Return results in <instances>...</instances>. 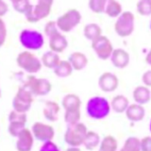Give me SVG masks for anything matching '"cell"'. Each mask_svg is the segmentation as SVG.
<instances>
[{
    "label": "cell",
    "mask_w": 151,
    "mask_h": 151,
    "mask_svg": "<svg viewBox=\"0 0 151 151\" xmlns=\"http://www.w3.org/2000/svg\"><path fill=\"white\" fill-rule=\"evenodd\" d=\"M145 63L151 66V49L148 51V53L145 56Z\"/></svg>",
    "instance_id": "ab89813d"
},
{
    "label": "cell",
    "mask_w": 151,
    "mask_h": 151,
    "mask_svg": "<svg viewBox=\"0 0 151 151\" xmlns=\"http://www.w3.org/2000/svg\"><path fill=\"white\" fill-rule=\"evenodd\" d=\"M16 1H18V0H11V2H12V3H13V2H16Z\"/></svg>",
    "instance_id": "b9f144b4"
},
{
    "label": "cell",
    "mask_w": 151,
    "mask_h": 151,
    "mask_svg": "<svg viewBox=\"0 0 151 151\" xmlns=\"http://www.w3.org/2000/svg\"><path fill=\"white\" fill-rule=\"evenodd\" d=\"M61 106L64 109V111L79 110L81 107V100L77 94L68 93L63 96V101H61Z\"/></svg>",
    "instance_id": "ffe728a7"
},
{
    "label": "cell",
    "mask_w": 151,
    "mask_h": 151,
    "mask_svg": "<svg viewBox=\"0 0 151 151\" xmlns=\"http://www.w3.org/2000/svg\"><path fill=\"white\" fill-rule=\"evenodd\" d=\"M31 131L36 140L44 142V143L52 141L55 136V130L53 127L42 122H35L32 125Z\"/></svg>",
    "instance_id": "8fae6325"
},
{
    "label": "cell",
    "mask_w": 151,
    "mask_h": 151,
    "mask_svg": "<svg viewBox=\"0 0 151 151\" xmlns=\"http://www.w3.org/2000/svg\"><path fill=\"white\" fill-rule=\"evenodd\" d=\"M132 96L135 103H138L140 105H145L148 103L151 99V93L149 91V88L146 87L145 85H141L137 86L132 93Z\"/></svg>",
    "instance_id": "ac0fdd59"
},
{
    "label": "cell",
    "mask_w": 151,
    "mask_h": 151,
    "mask_svg": "<svg viewBox=\"0 0 151 151\" xmlns=\"http://www.w3.org/2000/svg\"><path fill=\"white\" fill-rule=\"evenodd\" d=\"M0 37H1V40H0L1 45H4L5 41H6V38H7V27L2 18L0 19Z\"/></svg>",
    "instance_id": "8d00e7d4"
},
{
    "label": "cell",
    "mask_w": 151,
    "mask_h": 151,
    "mask_svg": "<svg viewBox=\"0 0 151 151\" xmlns=\"http://www.w3.org/2000/svg\"><path fill=\"white\" fill-rule=\"evenodd\" d=\"M150 29H151V23H150Z\"/></svg>",
    "instance_id": "ee69618b"
},
{
    "label": "cell",
    "mask_w": 151,
    "mask_h": 151,
    "mask_svg": "<svg viewBox=\"0 0 151 151\" xmlns=\"http://www.w3.org/2000/svg\"><path fill=\"white\" fill-rule=\"evenodd\" d=\"M110 1L111 0H89L88 7L94 13H103Z\"/></svg>",
    "instance_id": "83f0119b"
},
{
    "label": "cell",
    "mask_w": 151,
    "mask_h": 151,
    "mask_svg": "<svg viewBox=\"0 0 151 151\" xmlns=\"http://www.w3.org/2000/svg\"><path fill=\"white\" fill-rule=\"evenodd\" d=\"M53 2L54 0H38L37 5L35 6L32 5L31 8L25 14L27 22L36 23L48 16L51 12Z\"/></svg>",
    "instance_id": "277c9868"
},
{
    "label": "cell",
    "mask_w": 151,
    "mask_h": 151,
    "mask_svg": "<svg viewBox=\"0 0 151 151\" xmlns=\"http://www.w3.org/2000/svg\"><path fill=\"white\" fill-rule=\"evenodd\" d=\"M137 12L142 16H148L151 14V0H139L137 3Z\"/></svg>",
    "instance_id": "1f68e13d"
},
{
    "label": "cell",
    "mask_w": 151,
    "mask_h": 151,
    "mask_svg": "<svg viewBox=\"0 0 151 151\" xmlns=\"http://www.w3.org/2000/svg\"><path fill=\"white\" fill-rule=\"evenodd\" d=\"M149 129H150V131H151V121H150V124H149Z\"/></svg>",
    "instance_id": "7bdbcfd3"
},
{
    "label": "cell",
    "mask_w": 151,
    "mask_h": 151,
    "mask_svg": "<svg viewBox=\"0 0 151 151\" xmlns=\"http://www.w3.org/2000/svg\"><path fill=\"white\" fill-rule=\"evenodd\" d=\"M127 118L131 122H140L145 118V110L143 105H140L138 103L131 104L126 111Z\"/></svg>",
    "instance_id": "2e32d148"
},
{
    "label": "cell",
    "mask_w": 151,
    "mask_h": 151,
    "mask_svg": "<svg viewBox=\"0 0 151 151\" xmlns=\"http://www.w3.org/2000/svg\"><path fill=\"white\" fill-rule=\"evenodd\" d=\"M142 81L146 87H151V70H147L142 76Z\"/></svg>",
    "instance_id": "74e56055"
},
{
    "label": "cell",
    "mask_w": 151,
    "mask_h": 151,
    "mask_svg": "<svg viewBox=\"0 0 151 151\" xmlns=\"http://www.w3.org/2000/svg\"><path fill=\"white\" fill-rule=\"evenodd\" d=\"M120 151H141V140L137 137H129Z\"/></svg>",
    "instance_id": "f1b7e54d"
},
{
    "label": "cell",
    "mask_w": 151,
    "mask_h": 151,
    "mask_svg": "<svg viewBox=\"0 0 151 151\" xmlns=\"http://www.w3.org/2000/svg\"><path fill=\"white\" fill-rule=\"evenodd\" d=\"M39 151H60V149L53 141H48L44 143Z\"/></svg>",
    "instance_id": "e575fe53"
},
{
    "label": "cell",
    "mask_w": 151,
    "mask_h": 151,
    "mask_svg": "<svg viewBox=\"0 0 151 151\" xmlns=\"http://www.w3.org/2000/svg\"><path fill=\"white\" fill-rule=\"evenodd\" d=\"M110 59L114 67L123 69V68H126L127 66L129 64L130 57H129V52H127L125 49L116 48L113 50Z\"/></svg>",
    "instance_id": "9a60e30c"
},
{
    "label": "cell",
    "mask_w": 151,
    "mask_h": 151,
    "mask_svg": "<svg viewBox=\"0 0 151 151\" xmlns=\"http://www.w3.org/2000/svg\"><path fill=\"white\" fill-rule=\"evenodd\" d=\"M83 34L86 39L92 42L94 39H96L97 37L102 35V29H101V27L96 23L88 24V25L84 27Z\"/></svg>",
    "instance_id": "cb8c5ba5"
},
{
    "label": "cell",
    "mask_w": 151,
    "mask_h": 151,
    "mask_svg": "<svg viewBox=\"0 0 151 151\" xmlns=\"http://www.w3.org/2000/svg\"><path fill=\"white\" fill-rule=\"evenodd\" d=\"M8 5L5 3L4 0H1L0 1V16L3 17L6 12H8Z\"/></svg>",
    "instance_id": "f35d334b"
},
{
    "label": "cell",
    "mask_w": 151,
    "mask_h": 151,
    "mask_svg": "<svg viewBox=\"0 0 151 151\" xmlns=\"http://www.w3.org/2000/svg\"><path fill=\"white\" fill-rule=\"evenodd\" d=\"M58 30H60V29H59L58 26H57V23L55 21H49L46 23V25L45 27V33L48 38Z\"/></svg>",
    "instance_id": "836d02e7"
},
{
    "label": "cell",
    "mask_w": 151,
    "mask_h": 151,
    "mask_svg": "<svg viewBox=\"0 0 151 151\" xmlns=\"http://www.w3.org/2000/svg\"><path fill=\"white\" fill-rule=\"evenodd\" d=\"M111 104L105 97L103 96H93L90 98L87 102L86 111L88 115L93 119L100 120L104 119L110 114Z\"/></svg>",
    "instance_id": "6da1fadb"
},
{
    "label": "cell",
    "mask_w": 151,
    "mask_h": 151,
    "mask_svg": "<svg viewBox=\"0 0 151 151\" xmlns=\"http://www.w3.org/2000/svg\"><path fill=\"white\" fill-rule=\"evenodd\" d=\"M68 60L70 63L72 64L74 70L76 71H80L83 68H85L88 64V58L82 52H73L72 54L69 56Z\"/></svg>",
    "instance_id": "d6986e66"
},
{
    "label": "cell",
    "mask_w": 151,
    "mask_h": 151,
    "mask_svg": "<svg viewBox=\"0 0 151 151\" xmlns=\"http://www.w3.org/2000/svg\"><path fill=\"white\" fill-rule=\"evenodd\" d=\"M34 136L30 129L25 127L17 137L16 149L17 151H31L34 144Z\"/></svg>",
    "instance_id": "4fadbf2b"
},
{
    "label": "cell",
    "mask_w": 151,
    "mask_h": 151,
    "mask_svg": "<svg viewBox=\"0 0 151 151\" xmlns=\"http://www.w3.org/2000/svg\"><path fill=\"white\" fill-rule=\"evenodd\" d=\"M119 79L117 76L111 72L103 73L98 78V86L101 91L105 93H111L118 88Z\"/></svg>",
    "instance_id": "7c38bea8"
},
{
    "label": "cell",
    "mask_w": 151,
    "mask_h": 151,
    "mask_svg": "<svg viewBox=\"0 0 151 151\" xmlns=\"http://www.w3.org/2000/svg\"><path fill=\"white\" fill-rule=\"evenodd\" d=\"M27 123L24 122H17V121H12L9 122V127H8V131L12 137H18L20 134V132L26 127Z\"/></svg>",
    "instance_id": "4dcf8cb0"
},
{
    "label": "cell",
    "mask_w": 151,
    "mask_h": 151,
    "mask_svg": "<svg viewBox=\"0 0 151 151\" xmlns=\"http://www.w3.org/2000/svg\"><path fill=\"white\" fill-rule=\"evenodd\" d=\"M129 106V101L127 97H126L123 94H118L112 98L111 102V107L113 111L117 113L126 112L127 109Z\"/></svg>",
    "instance_id": "44dd1931"
},
{
    "label": "cell",
    "mask_w": 151,
    "mask_h": 151,
    "mask_svg": "<svg viewBox=\"0 0 151 151\" xmlns=\"http://www.w3.org/2000/svg\"><path fill=\"white\" fill-rule=\"evenodd\" d=\"M33 93L27 87L23 85L22 87L18 89L16 94L13 97L12 107L13 110L19 112H27L30 110L31 105L33 103Z\"/></svg>",
    "instance_id": "ba28073f"
},
{
    "label": "cell",
    "mask_w": 151,
    "mask_h": 151,
    "mask_svg": "<svg viewBox=\"0 0 151 151\" xmlns=\"http://www.w3.org/2000/svg\"><path fill=\"white\" fill-rule=\"evenodd\" d=\"M67 46H68L67 39L59 30L49 37V48L50 50L56 52V53L58 54L63 53L67 48Z\"/></svg>",
    "instance_id": "5bb4252c"
},
{
    "label": "cell",
    "mask_w": 151,
    "mask_h": 151,
    "mask_svg": "<svg viewBox=\"0 0 151 151\" xmlns=\"http://www.w3.org/2000/svg\"><path fill=\"white\" fill-rule=\"evenodd\" d=\"M65 151H81L79 147H77V146H70Z\"/></svg>",
    "instance_id": "60d3db41"
},
{
    "label": "cell",
    "mask_w": 151,
    "mask_h": 151,
    "mask_svg": "<svg viewBox=\"0 0 151 151\" xmlns=\"http://www.w3.org/2000/svg\"><path fill=\"white\" fill-rule=\"evenodd\" d=\"M81 21V14L76 9H70L57 19V26L61 32L72 31Z\"/></svg>",
    "instance_id": "5b68a950"
},
{
    "label": "cell",
    "mask_w": 151,
    "mask_h": 151,
    "mask_svg": "<svg viewBox=\"0 0 151 151\" xmlns=\"http://www.w3.org/2000/svg\"><path fill=\"white\" fill-rule=\"evenodd\" d=\"M21 45L28 50H38L45 44L44 36L36 30L24 29L19 36Z\"/></svg>",
    "instance_id": "9c48e42d"
},
{
    "label": "cell",
    "mask_w": 151,
    "mask_h": 151,
    "mask_svg": "<svg viewBox=\"0 0 151 151\" xmlns=\"http://www.w3.org/2000/svg\"><path fill=\"white\" fill-rule=\"evenodd\" d=\"M100 136L96 131H88L83 145L87 150H93L100 145Z\"/></svg>",
    "instance_id": "d4e9b609"
},
{
    "label": "cell",
    "mask_w": 151,
    "mask_h": 151,
    "mask_svg": "<svg viewBox=\"0 0 151 151\" xmlns=\"http://www.w3.org/2000/svg\"><path fill=\"white\" fill-rule=\"evenodd\" d=\"M60 111V105L55 101H46L42 113L45 118L49 122H56L59 118V113Z\"/></svg>",
    "instance_id": "e0dca14e"
},
{
    "label": "cell",
    "mask_w": 151,
    "mask_h": 151,
    "mask_svg": "<svg viewBox=\"0 0 151 151\" xmlns=\"http://www.w3.org/2000/svg\"><path fill=\"white\" fill-rule=\"evenodd\" d=\"M16 63L21 69L29 75L38 73L42 67V60L30 51H23L19 53L16 58Z\"/></svg>",
    "instance_id": "3957f363"
},
{
    "label": "cell",
    "mask_w": 151,
    "mask_h": 151,
    "mask_svg": "<svg viewBox=\"0 0 151 151\" xmlns=\"http://www.w3.org/2000/svg\"><path fill=\"white\" fill-rule=\"evenodd\" d=\"M92 48L100 60H108L113 52V46L108 37L101 35L92 41Z\"/></svg>",
    "instance_id": "30bf717a"
},
{
    "label": "cell",
    "mask_w": 151,
    "mask_h": 151,
    "mask_svg": "<svg viewBox=\"0 0 151 151\" xmlns=\"http://www.w3.org/2000/svg\"><path fill=\"white\" fill-rule=\"evenodd\" d=\"M87 132V127L83 123L79 122L75 125H68L64 133V142L70 146L79 147L83 145Z\"/></svg>",
    "instance_id": "7a4b0ae2"
},
{
    "label": "cell",
    "mask_w": 151,
    "mask_h": 151,
    "mask_svg": "<svg viewBox=\"0 0 151 151\" xmlns=\"http://www.w3.org/2000/svg\"><path fill=\"white\" fill-rule=\"evenodd\" d=\"M118 143L117 140L111 135H108L104 137L99 145L98 151H117Z\"/></svg>",
    "instance_id": "484cf974"
},
{
    "label": "cell",
    "mask_w": 151,
    "mask_h": 151,
    "mask_svg": "<svg viewBox=\"0 0 151 151\" xmlns=\"http://www.w3.org/2000/svg\"><path fill=\"white\" fill-rule=\"evenodd\" d=\"M135 17L131 12H123L114 24V30L122 38L129 37L134 31Z\"/></svg>",
    "instance_id": "8992f818"
},
{
    "label": "cell",
    "mask_w": 151,
    "mask_h": 151,
    "mask_svg": "<svg viewBox=\"0 0 151 151\" xmlns=\"http://www.w3.org/2000/svg\"><path fill=\"white\" fill-rule=\"evenodd\" d=\"M24 86L27 87L33 93V96H46L52 90V84L49 80L42 78H36L33 75L28 76Z\"/></svg>",
    "instance_id": "52a82bcc"
},
{
    "label": "cell",
    "mask_w": 151,
    "mask_h": 151,
    "mask_svg": "<svg viewBox=\"0 0 151 151\" xmlns=\"http://www.w3.org/2000/svg\"><path fill=\"white\" fill-rule=\"evenodd\" d=\"M54 74L57 76L58 78H67L69 76L72 75L74 68L72 64L70 63L69 60H60L59 64L56 66L53 69Z\"/></svg>",
    "instance_id": "7402d4cb"
},
{
    "label": "cell",
    "mask_w": 151,
    "mask_h": 151,
    "mask_svg": "<svg viewBox=\"0 0 151 151\" xmlns=\"http://www.w3.org/2000/svg\"><path fill=\"white\" fill-rule=\"evenodd\" d=\"M41 60L45 67L49 68V69H54L56 66L59 64L60 59L58 53L50 50V51L45 52V53L42 56Z\"/></svg>",
    "instance_id": "603a6c76"
},
{
    "label": "cell",
    "mask_w": 151,
    "mask_h": 151,
    "mask_svg": "<svg viewBox=\"0 0 151 151\" xmlns=\"http://www.w3.org/2000/svg\"><path fill=\"white\" fill-rule=\"evenodd\" d=\"M80 117H81V113L79 110H72V111H65L64 113V121L67 123L68 125H75L78 124L80 121Z\"/></svg>",
    "instance_id": "f546056e"
},
{
    "label": "cell",
    "mask_w": 151,
    "mask_h": 151,
    "mask_svg": "<svg viewBox=\"0 0 151 151\" xmlns=\"http://www.w3.org/2000/svg\"><path fill=\"white\" fill-rule=\"evenodd\" d=\"M141 151H151V136L141 139Z\"/></svg>",
    "instance_id": "d590c367"
},
{
    "label": "cell",
    "mask_w": 151,
    "mask_h": 151,
    "mask_svg": "<svg viewBox=\"0 0 151 151\" xmlns=\"http://www.w3.org/2000/svg\"><path fill=\"white\" fill-rule=\"evenodd\" d=\"M32 5L30 4L29 0H18L16 2L12 3V7L19 13L26 14L27 11L31 8Z\"/></svg>",
    "instance_id": "d6a6232c"
},
{
    "label": "cell",
    "mask_w": 151,
    "mask_h": 151,
    "mask_svg": "<svg viewBox=\"0 0 151 151\" xmlns=\"http://www.w3.org/2000/svg\"><path fill=\"white\" fill-rule=\"evenodd\" d=\"M122 12H123L122 6L118 1H116V0H111V1L108 3L105 13L109 17H111V18L119 17Z\"/></svg>",
    "instance_id": "4316f807"
}]
</instances>
